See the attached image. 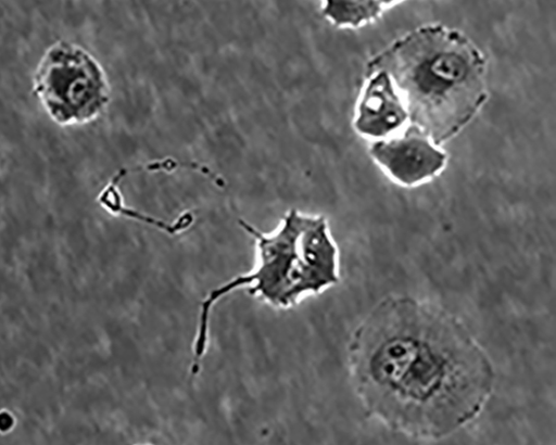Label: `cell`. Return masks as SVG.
Here are the masks:
<instances>
[{"label":"cell","mask_w":556,"mask_h":445,"mask_svg":"<svg viewBox=\"0 0 556 445\" xmlns=\"http://www.w3.org/2000/svg\"><path fill=\"white\" fill-rule=\"evenodd\" d=\"M369 155L393 182L404 188L430 182L447 164V154L441 147L413 124L392 138L374 141Z\"/></svg>","instance_id":"obj_5"},{"label":"cell","mask_w":556,"mask_h":445,"mask_svg":"<svg viewBox=\"0 0 556 445\" xmlns=\"http://www.w3.org/2000/svg\"><path fill=\"white\" fill-rule=\"evenodd\" d=\"M407 123V110L390 76L384 72L368 76L354 118L359 136L386 140L396 136Z\"/></svg>","instance_id":"obj_7"},{"label":"cell","mask_w":556,"mask_h":445,"mask_svg":"<svg viewBox=\"0 0 556 445\" xmlns=\"http://www.w3.org/2000/svg\"><path fill=\"white\" fill-rule=\"evenodd\" d=\"M33 94L53 123L83 126L101 118L112 102V86L100 61L80 44L56 40L33 75Z\"/></svg>","instance_id":"obj_4"},{"label":"cell","mask_w":556,"mask_h":445,"mask_svg":"<svg viewBox=\"0 0 556 445\" xmlns=\"http://www.w3.org/2000/svg\"><path fill=\"white\" fill-rule=\"evenodd\" d=\"M298 252L303 300L339 284L340 252L326 217L304 213Z\"/></svg>","instance_id":"obj_6"},{"label":"cell","mask_w":556,"mask_h":445,"mask_svg":"<svg viewBox=\"0 0 556 445\" xmlns=\"http://www.w3.org/2000/svg\"><path fill=\"white\" fill-rule=\"evenodd\" d=\"M348 365L366 416L420 441L469 427L496 385L490 355L466 323L405 294L389 295L368 312L350 338Z\"/></svg>","instance_id":"obj_1"},{"label":"cell","mask_w":556,"mask_h":445,"mask_svg":"<svg viewBox=\"0 0 556 445\" xmlns=\"http://www.w3.org/2000/svg\"><path fill=\"white\" fill-rule=\"evenodd\" d=\"M402 2H404V0H378V3L384 11L388 9H391Z\"/></svg>","instance_id":"obj_9"},{"label":"cell","mask_w":556,"mask_h":445,"mask_svg":"<svg viewBox=\"0 0 556 445\" xmlns=\"http://www.w3.org/2000/svg\"><path fill=\"white\" fill-rule=\"evenodd\" d=\"M321 15L341 29H355L378 21L384 10L378 0H321Z\"/></svg>","instance_id":"obj_8"},{"label":"cell","mask_w":556,"mask_h":445,"mask_svg":"<svg viewBox=\"0 0 556 445\" xmlns=\"http://www.w3.org/2000/svg\"><path fill=\"white\" fill-rule=\"evenodd\" d=\"M384 72L395 85L409 124L439 147L451 141L488 101L486 60L459 30L426 25L395 40L366 65V77Z\"/></svg>","instance_id":"obj_2"},{"label":"cell","mask_w":556,"mask_h":445,"mask_svg":"<svg viewBox=\"0 0 556 445\" xmlns=\"http://www.w3.org/2000/svg\"><path fill=\"white\" fill-rule=\"evenodd\" d=\"M304 213L290 209L270 233H263L245 220L243 230L254 239L256 262L253 269L212 290L202 301L198 332L193 345L192 376L199 374L210 341V320L213 307L222 298L239 289H248L250 295L278 309L298 305L300 260L298 240Z\"/></svg>","instance_id":"obj_3"}]
</instances>
